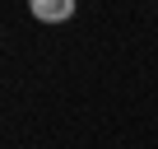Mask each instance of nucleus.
Segmentation results:
<instances>
[{
  "label": "nucleus",
  "instance_id": "nucleus-1",
  "mask_svg": "<svg viewBox=\"0 0 158 149\" xmlns=\"http://www.w3.org/2000/svg\"><path fill=\"white\" fill-rule=\"evenodd\" d=\"M33 19L65 23V19H74V0H33Z\"/></svg>",
  "mask_w": 158,
  "mask_h": 149
}]
</instances>
